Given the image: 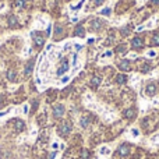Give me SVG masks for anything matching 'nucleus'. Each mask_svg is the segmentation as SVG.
Instances as JSON below:
<instances>
[{
  "mask_svg": "<svg viewBox=\"0 0 159 159\" xmlns=\"http://www.w3.org/2000/svg\"><path fill=\"white\" fill-rule=\"evenodd\" d=\"M147 56H148L149 59H154L155 56H157V52H155V50H149V52L147 53Z\"/></svg>",
  "mask_w": 159,
  "mask_h": 159,
  "instance_id": "7c9ffc66",
  "label": "nucleus"
},
{
  "mask_svg": "<svg viewBox=\"0 0 159 159\" xmlns=\"http://www.w3.org/2000/svg\"><path fill=\"white\" fill-rule=\"evenodd\" d=\"M127 81H129V77H127L126 74H119L117 77H116V82H117V84H120V85L126 84Z\"/></svg>",
  "mask_w": 159,
  "mask_h": 159,
  "instance_id": "f3484780",
  "label": "nucleus"
},
{
  "mask_svg": "<svg viewBox=\"0 0 159 159\" xmlns=\"http://www.w3.org/2000/svg\"><path fill=\"white\" fill-rule=\"evenodd\" d=\"M34 135H36V129H32V130H31V137H34Z\"/></svg>",
  "mask_w": 159,
  "mask_h": 159,
  "instance_id": "a19ab883",
  "label": "nucleus"
},
{
  "mask_svg": "<svg viewBox=\"0 0 159 159\" xmlns=\"http://www.w3.org/2000/svg\"><path fill=\"white\" fill-rule=\"evenodd\" d=\"M50 35H52V27H50V25H49V27H48V32H46V36H50Z\"/></svg>",
  "mask_w": 159,
  "mask_h": 159,
  "instance_id": "58836bf2",
  "label": "nucleus"
},
{
  "mask_svg": "<svg viewBox=\"0 0 159 159\" xmlns=\"http://www.w3.org/2000/svg\"><path fill=\"white\" fill-rule=\"evenodd\" d=\"M129 31H130V28L129 27H126V28H123V30H121V34H123V35H129Z\"/></svg>",
  "mask_w": 159,
  "mask_h": 159,
  "instance_id": "f704fd0d",
  "label": "nucleus"
},
{
  "mask_svg": "<svg viewBox=\"0 0 159 159\" xmlns=\"http://www.w3.org/2000/svg\"><path fill=\"white\" fill-rule=\"evenodd\" d=\"M144 2H145V0H138V4H143Z\"/></svg>",
  "mask_w": 159,
  "mask_h": 159,
  "instance_id": "c03bdc74",
  "label": "nucleus"
},
{
  "mask_svg": "<svg viewBox=\"0 0 159 159\" xmlns=\"http://www.w3.org/2000/svg\"><path fill=\"white\" fill-rule=\"evenodd\" d=\"M71 133V124L69 121H63V123L59 126V134L60 135H69Z\"/></svg>",
  "mask_w": 159,
  "mask_h": 159,
  "instance_id": "f03ea898",
  "label": "nucleus"
},
{
  "mask_svg": "<svg viewBox=\"0 0 159 159\" xmlns=\"http://www.w3.org/2000/svg\"><path fill=\"white\" fill-rule=\"evenodd\" d=\"M123 116H124L126 119H133V117L135 116V109H134V107H130V109H126V110L123 112Z\"/></svg>",
  "mask_w": 159,
  "mask_h": 159,
  "instance_id": "4468645a",
  "label": "nucleus"
},
{
  "mask_svg": "<svg viewBox=\"0 0 159 159\" xmlns=\"http://www.w3.org/2000/svg\"><path fill=\"white\" fill-rule=\"evenodd\" d=\"M110 148L109 147H106V145H103V147H101V148H99V155H101V157H103V158H107L110 155Z\"/></svg>",
  "mask_w": 159,
  "mask_h": 159,
  "instance_id": "f8f14e48",
  "label": "nucleus"
},
{
  "mask_svg": "<svg viewBox=\"0 0 159 159\" xmlns=\"http://www.w3.org/2000/svg\"><path fill=\"white\" fill-rule=\"evenodd\" d=\"M157 91H158L157 84H155V82H149V84L145 87V95L147 96H154L155 93H157Z\"/></svg>",
  "mask_w": 159,
  "mask_h": 159,
  "instance_id": "423d86ee",
  "label": "nucleus"
},
{
  "mask_svg": "<svg viewBox=\"0 0 159 159\" xmlns=\"http://www.w3.org/2000/svg\"><path fill=\"white\" fill-rule=\"evenodd\" d=\"M119 69H120L121 71H124V73L130 71V70H131V66H130V61H129V60H121L120 63H119Z\"/></svg>",
  "mask_w": 159,
  "mask_h": 159,
  "instance_id": "1a4fd4ad",
  "label": "nucleus"
},
{
  "mask_svg": "<svg viewBox=\"0 0 159 159\" xmlns=\"http://www.w3.org/2000/svg\"><path fill=\"white\" fill-rule=\"evenodd\" d=\"M99 14H101V16H105V17H109L110 14H112V8L105 7V8H102V10H99Z\"/></svg>",
  "mask_w": 159,
  "mask_h": 159,
  "instance_id": "aec40b11",
  "label": "nucleus"
},
{
  "mask_svg": "<svg viewBox=\"0 0 159 159\" xmlns=\"http://www.w3.org/2000/svg\"><path fill=\"white\" fill-rule=\"evenodd\" d=\"M57 148H59V143H57V141H53V143H52V149H53V151H56Z\"/></svg>",
  "mask_w": 159,
  "mask_h": 159,
  "instance_id": "72a5a7b5",
  "label": "nucleus"
},
{
  "mask_svg": "<svg viewBox=\"0 0 159 159\" xmlns=\"http://www.w3.org/2000/svg\"><path fill=\"white\" fill-rule=\"evenodd\" d=\"M74 48H75V49H77V50H78V49H81V48H82V46H81V45H78V43H75V45H74Z\"/></svg>",
  "mask_w": 159,
  "mask_h": 159,
  "instance_id": "37998d69",
  "label": "nucleus"
},
{
  "mask_svg": "<svg viewBox=\"0 0 159 159\" xmlns=\"http://www.w3.org/2000/svg\"><path fill=\"white\" fill-rule=\"evenodd\" d=\"M74 35L75 36H80V38H82V36L85 35V30H84V27H82V25H78V27H75Z\"/></svg>",
  "mask_w": 159,
  "mask_h": 159,
  "instance_id": "a211bd4d",
  "label": "nucleus"
},
{
  "mask_svg": "<svg viewBox=\"0 0 159 159\" xmlns=\"http://www.w3.org/2000/svg\"><path fill=\"white\" fill-rule=\"evenodd\" d=\"M91 2H92L93 6H96V7H98V6H102V3H103L105 0H91Z\"/></svg>",
  "mask_w": 159,
  "mask_h": 159,
  "instance_id": "c756f323",
  "label": "nucleus"
},
{
  "mask_svg": "<svg viewBox=\"0 0 159 159\" xmlns=\"http://www.w3.org/2000/svg\"><path fill=\"white\" fill-rule=\"evenodd\" d=\"M101 84H102V77H99V75H93V77L91 78V87H92L93 89H96Z\"/></svg>",
  "mask_w": 159,
  "mask_h": 159,
  "instance_id": "9b49d317",
  "label": "nucleus"
},
{
  "mask_svg": "<svg viewBox=\"0 0 159 159\" xmlns=\"http://www.w3.org/2000/svg\"><path fill=\"white\" fill-rule=\"evenodd\" d=\"M131 45L134 49H141V48L144 46V39L140 38V36H135V38L131 41Z\"/></svg>",
  "mask_w": 159,
  "mask_h": 159,
  "instance_id": "0eeeda50",
  "label": "nucleus"
},
{
  "mask_svg": "<svg viewBox=\"0 0 159 159\" xmlns=\"http://www.w3.org/2000/svg\"><path fill=\"white\" fill-rule=\"evenodd\" d=\"M113 41H115V38H113V36H109V38H107L106 41H105V43H103V45H105V46H109V45H112V42H113Z\"/></svg>",
  "mask_w": 159,
  "mask_h": 159,
  "instance_id": "cd10ccee",
  "label": "nucleus"
},
{
  "mask_svg": "<svg viewBox=\"0 0 159 159\" xmlns=\"http://www.w3.org/2000/svg\"><path fill=\"white\" fill-rule=\"evenodd\" d=\"M34 64H35V60H30L27 63V66H25V69H24V77H28V75L32 73V69H34Z\"/></svg>",
  "mask_w": 159,
  "mask_h": 159,
  "instance_id": "6e6552de",
  "label": "nucleus"
},
{
  "mask_svg": "<svg viewBox=\"0 0 159 159\" xmlns=\"http://www.w3.org/2000/svg\"><path fill=\"white\" fill-rule=\"evenodd\" d=\"M113 56V52L112 50H106V52L103 53V55L101 56V60H103V59H110Z\"/></svg>",
  "mask_w": 159,
  "mask_h": 159,
  "instance_id": "b1692460",
  "label": "nucleus"
},
{
  "mask_svg": "<svg viewBox=\"0 0 159 159\" xmlns=\"http://www.w3.org/2000/svg\"><path fill=\"white\" fill-rule=\"evenodd\" d=\"M31 38H32V41L35 42L38 48H42L45 45V38L42 35H39L38 32H35V31H34V32H31Z\"/></svg>",
  "mask_w": 159,
  "mask_h": 159,
  "instance_id": "7ed1b4c3",
  "label": "nucleus"
},
{
  "mask_svg": "<svg viewBox=\"0 0 159 159\" xmlns=\"http://www.w3.org/2000/svg\"><path fill=\"white\" fill-rule=\"evenodd\" d=\"M25 2H27V0H17V6H18V7H24Z\"/></svg>",
  "mask_w": 159,
  "mask_h": 159,
  "instance_id": "473e14b6",
  "label": "nucleus"
},
{
  "mask_svg": "<svg viewBox=\"0 0 159 159\" xmlns=\"http://www.w3.org/2000/svg\"><path fill=\"white\" fill-rule=\"evenodd\" d=\"M10 110L11 109H7V110H4V112H0V117H4L6 115H8V113H10Z\"/></svg>",
  "mask_w": 159,
  "mask_h": 159,
  "instance_id": "c9c22d12",
  "label": "nucleus"
},
{
  "mask_svg": "<svg viewBox=\"0 0 159 159\" xmlns=\"http://www.w3.org/2000/svg\"><path fill=\"white\" fill-rule=\"evenodd\" d=\"M88 158H89V151H88V149H82L80 159H88Z\"/></svg>",
  "mask_w": 159,
  "mask_h": 159,
  "instance_id": "393cba45",
  "label": "nucleus"
},
{
  "mask_svg": "<svg viewBox=\"0 0 159 159\" xmlns=\"http://www.w3.org/2000/svg\"><path fill=\"white\" fill-rule=\"evenodd\" d=\"M61 32H63V28H61L60 25H56V27H55V34H56V38H57V35H61Z\"/></svg>",
  "mask_w": 159,
  "mask_h": 159,
  "instance_id": "bb28decb",
  "label": "nucleus"
},
{
  "mask_svg": "<svg viewBox=\"0 0 159 159\" xmlns=\"http://www.w3.org/2000/svg\"><path fill=\"white\" fill-rule=\"evenodd\" d=\"M151 2H152V4H154V6H158L159 4V0H151Z\"/></svg>",
  "mask_w": 159,
  "mask_h": 159,
  "instance_id": "79ce46f5",
  "label": "nucleus"
},
{
  "mask_svg": "<svg viewBox=\"0 0 159 159\" xmlns=\"http://www.w3.org/2000/svg\"><path fill=\"white\" fill-rule=\"evenodd\" d=\"M87 42H88L89 45H91V43H93V42H95V38H88V41H87Z\"/></svg>",
  "mask_w": 159,
  "mask_h": 159,
  "instance_id": "ea45409f",
  "label": "nucleus"
},
{
  "mask_svg": "<svg viewBox=\"0 0 159 159\" xmlns=\"http://www.w3.org/2000/svg\"><path fill=\"white\" fill-rule=\"evenodd\" d=\"M8 25H10V27H17V25H18V22H17V18L16 17H8Z\"/></svg>",
  "mask_w": 159,
  "mask_h": 159,
  "instance_id": "5701e85b",
  "label": "nucleus"
},
{
  "mask_svg": "<svg viewBox=\"0 0 159 159\" xmlns=\"http://www.w3.org/2000/svg\"><path fill=\"white\" fill-rule=\"evenodd\" d=\"M89 27H91V30H92V31L101 30V28L103 27V20H101V18H92L89 21Z\"/></svg>",
  "mask_w": 159,
  "mask_h": 159,
  "instance_id": "20e7f679",
  "label": "nucleus"
},
{
  "mask_svg": "<svg viewBox=\"0 0 159 159\" xmlns=\"http://www.w3.org/2000/svg\"><path fill=\"white\" fill-rule=\"evenodd\" d=\"M56 155H57V151H53L52 154L49 155V159H55V158H56Z\"/></svg>",
  "mask_w": 159,
  "mask_h": 159,
  "instance_id": "4c0bfd02",
  "label": "nucleus"
},
{
  "mask_svg": "<svg viewBox=\"0 0 159 159\" xmlns=\"http://www.w3.org/2000/svg\"><path fill=\"white\" fill-rule=\"evenodd\" d=\"M88 124H89V117H88V116H82V117H80V126H81L82 129H87Z\"/></svg>",
  "mask_w": 159,
  "mask_h": 159,
  "instance_id": "6ab92c4d",
  "label": "nucleus"
},
{
  "mask_svg": "<svg viewBox=\"0 0 159 159\" xmlns=\"http://www.w3.org/2000/svg\"><path fill=\"white\" fill-rule=\"evenodd\" d=\"M119 154H120L121 157H127V155L130 154V148H129L127 145H124V144H123V145L119 147Z\"/></svg>",
  "mask_w": 159,
  "mask_h": 159,
  "instance_id": "2eb2a0df",
  "label": "nucleus"
},
{
  "mask_svg": "<svg viewBox=\"0 0 159 159\" xmlns=\"http://www.w3.org/2000/svg\"><path fill=\"white\" fill-rule=\"evenodd\" d=\"M69 81H70V75H64V77L61 78V81H60V82L64 85V84H67V82H69Z\"/></svg>",
  "mask_w": 159,
  "mask_h": 159,
  "instance_id": "2f4dec72",
  "label": "nucleus"
},
{
  "mask_svg": "<svg viewBox=\"0 0 159 159\" xmlns=\"http://www.w3.org/2000/svg\"><path fill=\"white\" fill-rule=\"evenodd\" d=\"M69 70H70V60L67 57H64V59H61L60 66H59L57 70H56V75H57V77H61V75H64Z\"/></svg>",
  "mask_w": 159,
  "mask_h": 159,
  "instance_id": "f257e3e1",
  "label": "nucleus"
},
{
  "mask_svg": "<svg viewBox=\"0 0 159 159\" xmlns=\"http://www.w3.org/2000/svg\"><path fill=\"white\" fill-rule=\"evenodd\" d=\"M117 52H119V53H126V52H127L126 45H121V46H119V48H117Z\"/></svg>",
  "mask_w": 159,
  "mask_h": 159,
  "instance_id": "c85d7f7f",
  "label": "nucleus"
},
{
  "mask_svg": "<svg viewBox=\"0 0 159 159\" xmlns=\"http://www.w3.org/2000/svg\"><path fill=\"white\" fill-rule=\"evenodd\" d=\"M85 2H87V0H80V2H77L75 4H71V6H70V10H73V11H78V10H81L82 6L85 4Z\"/></svg>",
  "mask_w": 159,
  "mask_h": 159,
  "instance_id": "ddd939ff",
  "label": "nucleus"
},
{
  "mask_svg": "<svg viewBox=\"0 0 159 159\" xmlns=\"http://www.w3.org/2000/svg\"><path fill=\"white\" fill-rule=\"evenodd\" d=\"M22 113H24V115H28V105H24V106H22Z\"/></svg>",
  "mask_w": 159,
  "mask_h": 159,
  "instance_id": "e433bc0d",
  "label": "nucleus"
},
{
  "mask_svg": "<svg viewBox=\"0 0 159 159\" xmlns=\"http://www.w3.org/2000/svg\"><path fill=\"white\" fill-rule=\"evenodd\" d=\"M64 113H66V107H64V105L59 103V105H56V106L53 107V116H55L56 119L61 117Z\"/></svg>",
  "mask_w": 159,
  "mask_h": 159,
  "instance_id": "39448f33",
  "label": "nucleus"
},
{
  "mask_svg": "<svg viewBox=\"0 0 159 159\" xmlns=\"http://www.w3.org/2000/svg\"><path fill=\"white\" fill-rule=\"evenodd\" d=\"M7 78L10 80V81H16L17 80V73L14 71V70H8L7 71Z\"/></svg>",
  "mask_w": 159,
  "mask_h": 159,
  "instance_id": "412c9836",
  "label": "nucleus"
},
{
  "mask_svg": "<svg viewBox=\"0 0 159 159\" xmlns=\"http://www.w3.org/2000/svg\"><path fill=\"white\" fill-rule=\"evenodd\" d=\"M151 43L152 45H159V34H155L151 39Z\"/></svg>",
  "mask_w": 159,
  "mask_h": 159,
  "instance_id": "a878e982",
  "label": "nucleus"
},
{
  "mask_svg": "<svg viewBox=\"0 0 159 159\" xmlns=\"http://www.w3.org/2000/svg\"><path fill=\"white\" fill-rule=\"evenodd\" d=\"M130 135H131L133 138H138L140 137V130L135 129V127H133V129L130 130Z\"/></svg>",
  "mask_w": 159,
  "mask_h": 159,
  "instance_id": "4be33fe9",
  "label": "nucleus"
},
{
  "mask_svg": "<svg viewBox=\"0 0 159 159\" xmlns=\"http://www.w3.org/2000/svg\"><path fill=\"white\" fill-rule=\"evenodd\" d=\"M159 22V17L158 16H155V17H152L151 20H149V22L147 25H144V28H152V27H155Z\"/></svg>",
  "mask_w": 159,
  "mask_h": 159,
  "instance_id": "dca6fc26",
  "label": "nucleus"
},
{
  "mask_svg": "<svg viewBox=\"0 0 159 159\" xmlns=\"http://www.w3.org/2000/svg\"><path fill=\"white\" fill-rule=\"evenodd\" d=\"M14 129H16V131H17V133H21L22 130L25 129V123H24V120H20V119L14 120Z\"/></svg>",
  "mask_w": 159,
  "mask_h": 159,
  "instance_id": "9d476101",
  "label": "nucleus"
}]
</instances>
